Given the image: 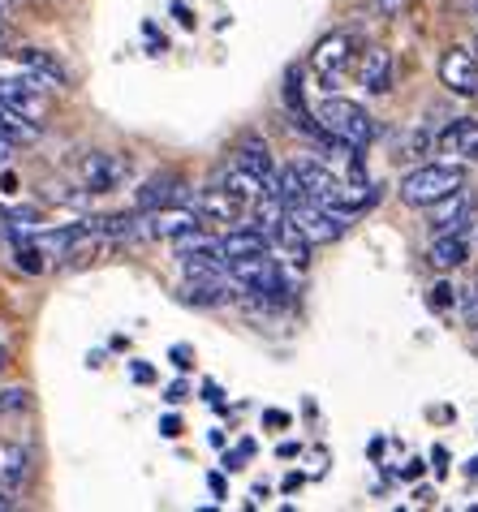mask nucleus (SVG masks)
Instances as JSON below:
<instances>
[{
  "label": "nucleus",
  "instance_id": "31",
  "mask_svg": "<svg viewBox=\"0 0 478 512\" xmlns=\"http://www.w3.org/2000/svg\"><path fill=\"white\" fill-rule=\"evenodd\" d=\"M186 396H190V388H186V383H181V379H177V383H173V388H168V392H164V401H168V405H181V401H186Z\"/></svg>",
  "mask_w": 478,
  "mask_h": 512
},
{
  "label": "nucleus",
  "instance_id": "9",
  "mask_svg": "<svg viewBox=\"0 0 478 512\" xmlns=\"http://www.w3.org/2000/svg\"><path fill=\"white\" fill-rule=\"evenodd\" d=\"M78 177H82V190L112 194L125 181V160H117V155H108V151H87L78 160Z\"/></svg>",
  "mask_w": 478,
  "mask_h": 512
},
{
  "label": "nucleus",
  "instance_id": "20",
  "mask_svg": "<svg viewBox=\"0 0 478 512\" xmlns=\"http://www.w3.org/2000/svg\"><path fill=\"white\" fill-rule=\"evenodd\" d=\"M177 198H181V177H177V173H160V177H151L147 186L138 190L134 207H138V211H156V207L177 203Z\"/></svg>",
  "mask_w": 478,
  "mask_h": 512
},
{
  "label": "nucleus",
  "instance_id": "38",
  "mask_svg": "<svg viewBox=\"0 0 478 512\" xmlns=\"http://www.w3.org/2000/svg\"><path fill=\"white\" fill-rule=\"evenodd\" d=\"M9 155H13V142H5V138H0V164H5Z\"/></svg>",
  "mask_w": 478,
  "mask_h": 512
},
{
  "label": "nucleus",
  "instance_id": "3",
  "mask_svg": "<svg viewBox=\"0 0 478 512\" xmlns=\"http://www.w3.org/2000/svg\"><path fill=\"white\" fill-rule=\"evenodd\" d=\"M285 220H289L306 241H311V246H328V241L345 237V229H349V216H341L336 207L315 203V198H298V203H289V207H285Z\"/></svg>",
  "mask_w": 478,
  "mask_h": 512
},
{
  "label": "nucleus",
  "instance_id": "39",
  "mask_svg": "<svg viewBox=\"0 0 478 512\" xmlns=\"http://www.w3.org/2000/svg\"><path fill=\"white\" fill-rule=\"evenodd\" d=\"M5 366H9V353H5V349H0V375H5Z\"/></svg>",
  "mask_w": 478,
  "mask_h": 512
},
{
  "label": "nucleus",
  "instance_id": "37",
  "mask_svg": "<svg viewBox=\"0 0 478 512\" xmlns=\"http://www.w3.org/2000/svg\"><path fill=\"white\" fill-rule=\"evenodd\" d=\"M267 422H272V426H285L289 418H285V414H280V409H267Z\"/></svg>",
  "mask_w": 478,
  "mask_h": 512
},
{
  "label": "nucleus",
  "instance_id": "43",
  "mask_svg": "<svg viewBox=\"0 0 478 512\" xmlns=\"http://www.w3.org/2000/svg\"><path fill=\"white\" fill-rule=\"evenodd\" d=\"M474 13H478V0H474Z\"/></svg>",
  "mask_w": 478,
  "mask_h": 512
},
{
  "label": "nucleus",
  "instance_id": "7",
  "mask_svg": "<svg viewBox=\"0 0 478 512\" xmlns=\"http://www.w3.org/2000/svg\"><path fill=\"white\" fill-rule=\"evenodd\" d=\"M13 69H18L22 78H31L35 87H44V91H61L69 82L65 65L56 61V52H48V48H18L13 52Z\"/></svg>",
  "mask_w": 478,
  "mask_h": 512
},
{
  "label": "nucleus",
  "instance_id": "4",
  "mask_svg": "<svg viewBox=\"0 0 478 512\" xmlns=\"http://www.w3.org/2000/svg\"><path fill=\"white\" fill-rule=\"evenodd\" d=\"M354 56H358V35L354 31H332V35H323L315 52H311V65H315V74L323 87H336V82L345 78V69L354 65Z\"/></svg>",
  "mask_w": 478,
  "mask_h": 512
},
{
  "label": "nucleus",
  "instance_id": "1",
  "mask_svg": "<svg viewBox=\"0 0 478 512\" xmlns=\"http://www.w3.org/2000/svg\"><path fill=\"white\" fill-rule=\"evenodd\" d=\"M315 121H319L323 138H336V142H345V147L367 151L371 142H375V117H371V112L362 108V104H354V99L328 95V99L319 104Z\"/></svg>",
  "mask_w": 478,
  "mask_h": 512
},
{
  "label": "nucleus",
  "instance_id": "23",
  "mask_svg": "<svg viewBox=\"0 0 478 512\" xmlns=\"http://www.w3.org/2000/svg\"><path fill=\"white\" fill-rule=\"evenodd\" d=\"M0 138L13 142V147H22V142H35L39 138V121L22 117V112H13L9 104H0Z\"/></svg>",
  "mask_w": 478,
  "mask_h": 512
},
{
  "label": "nucleus",
  "instance_id": "41",
  "mask_svg": "<svg viewBox=\"0 0 478 512\" xmlns=\"http://www.w3.org/2000/svg\"><path fill=\"white\" fill-rule=\"evenodd\" d=\"M0 18H5V5H0Z\"/></svg>",
  "mask_w": 478,
  "mask_h": 512
},
{
  "label": "nucleus",
  "instance_id": "6",
  "mask_svg": "<svg viewBox=\"0 0 478 512\" xmlns=\"http://www.w3.org/2000/svg\"><path fill=\"white\" fill-rule=\"evenodd\" d=\"M474 194L466 186H457L453 194H444V198H435V203L427 207V229L431 237H440V233H466V224L474 220Z\"/></svg>",
  "mask_w": 478,
  "mask_h": 512
},
{
  "label": "nucleus",
  "instance_id": "42",
  "mask_svg": "<svg viewBox=\"0 0 478 512\" xmlns=\"http://www.w3.org/2000/svg\"><path fill=\"white\" fill-rule=\"evenodd\" d=\"M0 44H5V31H0Z\"/></svg>",
  "mask_w": 478,
  "mask_h": 512
},
{
  "label": "nucleus",
  "instance_id": "35",
  "mask_svg": "<svg viewBox=\"0 0 478 512\" xmlns=\"http://www.w3.org/2000/svg\"><path fill=\"white\" fill-rule=\"evenodd\" d=\"M9 508H18V500H13V491L0 487V512H9Z\"/></svg>",
  "mask_w": 478,
  "mask_h": 512
},
{
  "label": "nucleus",
  "instance_id": "40",
  "mask_svg": "<svg viewBox=\"0 0 478 512\" xmlns=\"http://www.w3.org/2000/svg\"><path fill=\"white\" fill-rule=\"evenodd\" d=\"M466 474H478V457H474V461L466 465Z\"/></svg>",
  "mask_w": 478,
  "mask_h": 512
},
{
  "label": "nucleus",
  "instance_id": "18",
  "mask_svg": "<svg viewBox=\"0 0 478 512\" xmlns=\"http://www.w3.org/2000/svg\"><path fill=\"white\" fill-rule=\"evenodd\" d=\"M379 203V190H375V181H367V177H358V181H345L341 186V194L332 198V207L341 211V216H362L367 207H375Z\"/></svg>",
  "mask_w": 478,
  "mask_h": 512
},
{
  "label": "nucleus",
  "instance_id": "25",
  "mask_svg": "<svg viewBox=\"0 0 478 512\" xmlns=\"http://www.w3.org/2000/svg\"><path fill=\"white\" fill-rule=\"evenodd\" d=\"M457 306H461V319H466V327H474V332H478V284L457 289Z\"/></svg>",
  "mask_w": 478,
  "mask_h": 512
},
{
  "label": "nucleus",
  "instance_id": "10",
  "mask_svg": "<svg viewBox=\"0 0 478 512\" xmlns=\"http://www.w3.org/2000/svg\"><path fill=\"white\" fill-rule=\"evenodd\" d=\"M440 82L453 95L474 99L478 95V52H470V48H448L440 56Z\"/></svg>",
  "mask_w": 478,
  "mask_h": 512
},
{
  "label": "nucleus",
  "instance_id": "34",
  "mask_svg": "<svg viewBox=\"0 0 478 512\" xmlns=\"http://www.w3.org/2000/svg\"><path fill=\"white\" fill-rule=\"evenodd\" d=\"M207 487H212V495H216V500H224V478H220V474H212V478H207Z\"/></svg>",
  "mask_w": 478,
  "mask_h": 512
},
{
  "label": "nucleus",
  "instance_id": "27",
  "mask_svg": "<svg viewBox=\"0 0 478 512\" xmlns=\"http://www.w3.org/2000/svg\"><path fill=\"white\" fill-rule=\"evenodd\" d=\"M26 388H9V392H0V409H22L26 405Z\"/></svg>",
  "mask_w": 478,
  "mask_h": 512
},
{
  "label": "nucleus",
  "instance_id": "8",
  "mask_svg": "<svg viewBox=\"0 0 478 512\" xmlns=\"http://www.w3.org/2000/svg\"><path fill=\"white\" fill-rule=\"evenodd\" d=\"M199 220V211L194 207H181V203H168V207H156V211H143V220H138V237H151V241H173L177 233L194 229Z\"/></svg>",
  "mask_w": 478,
  "mask_h": 512
},
{
  "label": "nucleus",
  "instance_id": "17",
  "mask_svg": "<svg viewBox=\"0 0 478 512\" xmlns=\"http://www.w3.org/2000/svg\"><path fill=\"white\" fill-rule=\"evenodd\" d=\"M466 259H470V241H466V233H440V237H431L427 263L435 267V272H453V267H461Z\"/></svg>",
  "mask_w": 478,
  "mask_h": 512
},
{
  "label": "nucleus",
  "instance_id": "33",
  "mask_svg": "<svg viewBox=\"0 0 478 512\" xmlns=\"http://www.w3.org/2000/svg\"><path fill=\"white\" fill-rule=\"evenodd\" d=\"M242 452H224V469H242Z\"/></svg>",
  "mask_w": 478,
  "mask_h": 512
},
{
  "label": "nucleus",
  "instance_id": "5",
  "mask_svg": "<svg viewBox=\"0 0 478 512\" xmlns=\"http://www.w3.org/2000/svg\"><path fill=\"white\" fill-rule=\"evenodd\" d=\"M190 207L199 211L203 224H229V229H233V224H246V216H250V198L233 194L229 186H220V181L194 194Z\"/></svg>",
  "mask_w": 478,
  "mask_h": 512
},
{
  "label": "nucleus",
  "instance_id": "14",
  "mask_svg": "<svg viewBox=\"0 0 478 512\" xmlns=\"http://www.w3.org/2000/svg\"><path fill=\"white\" fill-rule=\"evenodd\" d=\"M435 147H440L444 155H453V160H470V164H478V121H470V117L448 121L444 130L435 134Z\"/></svg>",
  "mask_w": 478,
  "mask_h": 512
},
{
  "label": "nucleus",
  "instance_id": "44",
  "mask_svg": "<svg viewBox=\"0 0 478 512\" xmlns=\"http://www.w3.org/2000/svg\"><path fill=\"white\" fill-rule=\"evenodd\" d=\"M474 48H478V44H474Z\"/></svg>",
  "mask_w": 478,
  "mask_h": 512
},
{
  "label": "nucleus",
  "instance_id": "12",
  "mask_svg": "<svg viewBox=\"0 0 478 512\" xmlns=\"http://www.w3.org/2000/svg\"><path fill=\"white\" fill-rule=\"evenodd\" d=\"M0 104H9L13 112H22L31 121H44V112H48L44 87H35L31 78H0Z\"/></svg>",
  "mask_w": 478,
  "mask_h": 512
},
{
  "label": "nucleus",
  "instance_id": "15",
  "mask_svg": "<svg viewBox=\"0 0 478 512\" xmlns=\"http://www.w3.org/2000/svg\"><path fill=\"white\" fill-rule=\"evenodd\" d=\"M233 164L242 168V173H250L255 181H272L276 177V160H272V147H267L263 138H255V134H246L242 142L233 147Z\"/></svg>",
  "mask_w": 478,
  "mask_h": 512
},
{
  "label": "nucleus",
  "instance_id": "36",
  "mask_svg": "<svg viewBox=\"0 0 478 512\" xmlns=\"http://www.w3.org/2000/svg\"><path fill=\"white\" fill-rule=\"evenodd\" d=\"M431 461H435V474H444V461H448V452H444V448H435V452H431Z\"/></svg>",
  "mask_w": 478,
  "mask_h": 512
},
{
  "label": "nucleus",
  "instance_id": "13",
  "mask_svg": "<svg viewBox=\"0 0 478 512\" xmlns=\"http://www.w3.org/2000/svg\"><path fill=\"white\" fill-rule=\"evenodd\" d=\"M233 289H237V284L229 280V272H216V276H186V284H181V302L212 310V306L229 302Z\"/></svg>",
  "mask_w": 478,
  "mask_h": 512
},
{
  "label": "nucleus",
  "instance_id": "16",
  "mask_svg": "<svg viewBox=\"0 0 478 512\" xmlns=\"http://www.w3.org/2000/svg\"><path fill=\"white\" fill-rule=\"evenodd\" d=\"M358 82L367 87L371 95H384L392 91V52L388 48H367L358 61Z\"/></svg>",
  "mask_w": 478,
  "mask_h": 512
},
{
  "label": "nucleus",
  "instance_id": "28",
  "mask_svg": "<svg viewBox=\"0 0 478 512\" xmlns=\"http://www.w3.org/2000/svg\"><path fill=\"white\" fill-rule=\"evenodd\" d=\"M410 5V0H375V9H379V18H401V9Z\"/></svg>",
  "mask_w": 478,
  "mask_h": 512
},
{
  "label": "nucleus",
  "instance_id": "22",
  "mask_svg": "<svg viewBox=\"0 0 478 512\" xmlns=\"http://www.w3.org/2000/svg\"><path fill=\"white\" fill-rule=\"evenodd\" d=\"M250 216H255V229H259V233L272 237L280 224H285V198H280L276 190H267V186H263V194L255 198V211H250Z\"/></svg>",
  "mask_w": 478,
  "mask_h": 512
},
{
  "label": "nucleus",
  "instance_id": "21",
  "mask_svg": "<svg viewBox=\"0 0 478 512\" xmlns=\"http://www.w3.org/2000/svg\"><path fill=\"white\" fill-rule=\"evenodd\" d=\"M26 474H31V452L18 448V444H5V439H0V487H5V491L22 487Z\"/></svg>",
  "mask_w": 478,
  "mask_h": 512
},
{
  "label": "nucleus",
  "instance_id": "11",
  "mask_svg": "<svg viewBox=\"0 0 478 512\" xmlns=\"http://www.w3.org/2000/svg\"><path fill=\"white\" fill-rule=\"evenodd\" d=\"M293 168H298V177H302L306 198H315V203L332 207V198L341 194L345 177H341V173H332V164H319V160H293Z\"/></svg>",
  "mask_w": 478,
  "mask_h": 512
},
{
  "label": "nucleus",
  "instance_id": "32",
  "mask_svg": "<svg viewBox=\"0 0 478 512\" xmlns=\"http://www.w3.org/2000/svg\"><path fill=\"white\" fill-rule=\"evenodd\" d=\"M134 383H151V366L147 362H134Z\"/></svg>",
  "mask_w": 478,
  "mask_h": 512
},
{
  "label": "nucleus",
  "instance_id": "26",
  "mask_svg": "<svg viewBox=\"0 0 478 512\" xmlns=\"http://www.w3.org/2000/svg\"><path fill=\"white\" fill-rule=\"evenodd\" d=\"M453 302H457V289H453V284H448V280H440V284H435V289H431V306H435V310H448Z\"/></svg>",
  "mask_w": 478,
  "mask_h": 512
},
{
  "label": "nucleus",
  "instance_id": "29",
  "mask_svg": "<svg viewBox=\"0 0 478 512\" xmlns=\"http://www.w3.org/2000/svg\"><path fill=\"white\" fill-rule=\"evenodd\" d=\"M160 435H164V439H177V435H181V418H177V414H164V418H160Z\"/></svg>",
  "mask_w": 478,
  "mask_h": 512
},
{
  "label": "nucleus",
  "instance_id": "30",
  "mask_svg": "<svg viewBox=\"0 0 478 512\" xmlns=\"http://www.w3.org/2000/svg\"><path fill=\"white\" fill-rule=\"evenodd\" d=\"M168 358H173L177 371H190V349L186 345H173V349H168Z\"/></svg>",
  "mask_w": 478,
  "mask_h": 512
},
{
  "label": "nucleus",
  "instance_id": "19",
  "mask_svg": "<svg viewBox=\"0 0 478 512\" xmlns=\"http://www.w3.org/2000/svg\"><path fill=\"white\" fill-rule=\"evenodd\" d=\"M259 250H267V233H259L255 224H233V229L220 237L224 263H229V259H246V254H259Z\"/></svg>",
  "mask_w": 478,
  "mask_h": 512
},
{
  "label": "nucleus",
  "instance_id": "24",
  "mask_svg": "<svg viewBox=\"0 0 478 512\" xmlns=\"http://www.w3.org/2000/svg\"><path fill=\"white\" fill-rule=\"evenodd\" d=\"M13 263H18L26 276H44V272H48L44 250L35 246V237H18V246H13Z\"/></svg>",
  "mask_w": 478,
  "mask_h": 512
},
{
  "label": "nucleus",
  "instance_id": "2",
  "mask_svg": "<svg viewBox=\"0 0 478 512\" xmlns=\"http://www.w3.org/2000/svg\"><path fill=\"white\" fill-rule=\"evenodd\" d=\"M457 186H466V168L461 164H418L414 173L401 177V203L431 207L435 198L453 194Z\"/></svg>",
  "mask_w": 478,
  "mask_h": 512
}]
</instances>
